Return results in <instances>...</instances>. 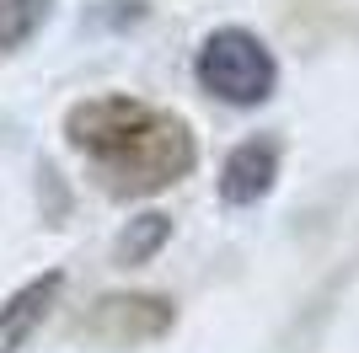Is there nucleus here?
<instances>
[{
  "label": "nucleus",
  "instance_id": "nucleus-7",
  "mask_svg": "<svg viewBox=\"0 0 359 353\" xmlns=\"http://www.w3.org/2000/svg\"><path fill=\"white\" fill-rule=\"evenodd\" d=\"M48 16H54V0H0V54L27 48Z\"/></svg>",
  "mask_w": 359,
  "mask_h": 353
},
{
  "label": "nucleus",
  "instance_id": "nucleus-2",
  "mask_svg": "<svg viewBox=\"0 0 359 353\" xmlns=\"http://www.w3.org/2000/svg\"><path fill=\"white\" fill-rule=\"evenodd\" d=\"M194 81L225 107H257L279 86V59L273 48L247 27H215L194 59Z\"/></svg>",
  "mask_w": 359,
  "mask_h": 353
},
{
  "label": "nucleus",
  "instance_id": "nucleus-5",
  "mask_svg": "<svg viewBox=\"0 0 359 353\" xmlns=\"http://www.w3.org/2000/svg\"><path fill=\"white\" fill-rule=\"evenodd\" d=\"M65 294V273L60 268H48L38 279H27L22 289L6 294V305H0V353H22L32 338H38V326L48 321V310L60 305Z\"/></svg>",
  "mask_w": 359,
  "mask_h": 353
},
{
  "label": "nucleus",
  "instance_id": "nucleus-1",
  "mask_svg": "<svg viewBox=\"0 0 359 353\" xmlns=\"http://www.w3.org/2000/svg\"><path fill=\"white\" fill-rule=\"evenodd\" d=\"M65 145L102 176L113 198H150L198 166V139L188 118L129 91L81 97L65 113Z\"/></svg>",
  "mask_w": 359,
  "mask_h": 353
},
{
  "label": "nucleus",
  "instance_id": "nucleus-4",
  "mask_svg": "<svg viewBox=\"0 0 359 353\" xmlns=\"http://www.w3.org/2000/svg\"><path fill=\"white\" fill-rule=\"evenodd\" d=\"M279 182V139L257 134V139H241L220 166V198L231 209H252L263 204Z\"/></svg>",
  "mask_w": 359,
  "mask_h": 353
},
{
  "label": "nucleus",
  "instance_id": "nucleus-3",
  "mask_svg": "<svg viewBox=\"0 0 359 353\" xmlns=\"http://www.w3.org/2000/svg\"><path fill=\"white\" fill-rule=\"evenodd\" d=\"M172 326H177V305L166 294H102L81 321V332L107 348H140V342L166 338Z\"/></svg>",
  "mask_w": 359,
  "mask_h": 353
},
{
  "label": "nucleus",
  "instance_id": "nucleus-6",
  "mask_svg": "<svg viewBox=\"0 0 359 353\" xmlns=\"http://www.w3.org/2000/svg\"><path fill=\"white\" fill-rule=\"evenodd\" d=\"M166 241H172V220H166V214H156V209H150V214H135V220L118 230V241H113V263L140 268V263H150Z\"/></svg>",
  "mask_w": 359,
  "mask_h": 353
}]
</instances>
